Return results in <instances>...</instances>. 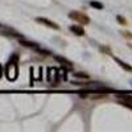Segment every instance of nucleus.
Here are the masks:
<instances>
[{"instance_id": "10", "label": "nucleus", "mask_w": 132, "mask_h": 132, "mask_svg": "<svg viewBox=\"0 0 132 132\" xmlns=\"http://www.w3.org/2000/svg\"><path fill=\"white\" fill-rule=\"evenodd\" d=\"M118 20H120V24H127V21H126L122 16H118Z\"/></svg>"}, {"instance_id": "1", "label": "nucleus", "mask_w": 132, "mask_h": 132, "mask_svg": "<svg viewBox=\"0 0 132 132\" xmlns=\"http://www.w3.org/2000/svg\"><path fill=\"white\" fill-rule=\"evenodd\" d=\"M5 74H7V78L9 81H15L17 78V74H19V70H17V63L13 62V61H9L8 65H7V70H5Z\"/></svg>"}, {"instance_id": "6", "label": "nucleus", "mask_w": 132, "mask_h": 132, "mask_svg": "<svg viewBox=\"0 0 132 132\" xmlns=\"http://www.w3.org/2000/svg\"><path fill=\"white\" fill-rule=\"evenodd\" d=\"M115 61L122 66V68L124 69V70H128V71H132V66H129L128 63H126V62H123L122 60H119V58H115Z\"/></svg>"}, {"instance_id": "3", "label": "nucleus", "mask_w": 132, "mask_h": 132, "mask_svg": "<svg viewBox=\"0 0 132 132\" xmlns=\"http://www.w3.org/2000/svg\"><path fill=\"white\" fill-rule=\"evenodd\" d=\"M36 21L37 23H40V24H45L46 27H49V28H53V29H60V27L56 24V23H53V21H50V20H48V19H45V17H37L36 19Z\"/></svg>"}, {"instance_id": "5", "label": "nucleus", "mask_w": 132, "mask_h": 132, "mask_svg": "<svg viewBox=\"0 0 132 132\" xmlns=\"http://www.w3.org/2000/svg\"><path fill=\"white\" fill-rule=\"evenodd\" d=\"M70 30L74 33V35H77V36H83L85 35V29L81 25H71Z\"/></svg>"}, {"instance_id": "8", "label": "nucleus", "mask_w": 132, "mask_h": 132, "mask_svg": "<svg viewBox=\"0 0 132 132\" xmlns=\"http://www.w3.org/2000/svg\"><path fill=\"white\" fill-rule=\"evenodd\" d=\"M90 5L94 7V8H98V9H103V4H102V3H99V2H94V0L90 3Z\"/></svg>"}, {"instance_id": "7", "label": "nucleus", "mask_w": 132, "mask_h": 132, "mask_svg": "<svg viewBox=\"0 0 132 132\" xmlns=\"http://www.w3.org/2000/svg\"><path fill=\"white\" fill-rule=\"evenodd\" d=\"M20 44H21V45H24V46H28V48H35V49L38 48V46H37V44H35V42H29V41H24V40H20Z\"/></svg>"}, {"instance_id": "11", "label": "nucleus", "mask_w": 132, "mask_h": 132, "mask_svg": "<svg viewBox=\"0 0 132 132\" xmlns=\"http://www.w3.org/2000/svg\"><path fill=\"white\" fill-rule=\"evenodd\" d=\"M2 74H3V69H2V65H0V78H2Z\"/></svg>"}, {"instance_id": "2", "label": "nucleus", "mask_w": 132, "mask_h": 132, "mask_svg": "<svg viewBox=\"0 0 132 132\" xmlns=\"http://www.w3.org/2000/svg\"><path fill=\"white\" fill-rule=\"evenodd\" d=\"M69 17L74 21H78L79 24H89L90 23V17L82 12H79V11H73V12H70Z\"/></svg>"}, {"instance_id": "9", "label": "nucleus", "mask_w": 132, "mask_h": 132, "mask_svg": "<svg viewBox=\"0 0 132 132\" xmlns=\"http://www.w3.org/2000/svg\"><path fill=\"white\" fill-rule=\"evenodd\" d=\"M74 77H77V78H85V79L89 78V75L85 74V73H75V74H74Z\"/></svg>"}, {"instance_id": "4", "label": "nucleus", "mask_w": 132, "mask_h": 132, "mask_svg": "<svg viewBox=\"0 0 132 132\" xmlns=\"http://www.w3.org/2000/svg\"><path fill=\"white\" fill-rule=\"evenodd\" d=\"M54 58H56V61H57V62H60V63H61L62 68H66V69H69V70H71V69H73V63H71L69 60H66V58H63V57H60V56H56Z\"/></svg>"}]
</instances>
